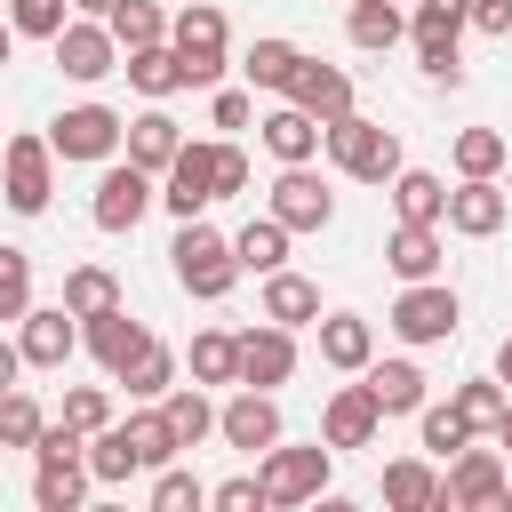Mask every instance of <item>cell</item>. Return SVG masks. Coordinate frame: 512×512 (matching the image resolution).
I'll return each instance as SVG.
<instances>
[{"instance_id": "obj_1", "label": "cell", "mask_w": 512, "mask_h": 512, "mask_svg": "<svg viewBox=\"0 0 512 512\" xmlns=\"http://www.w3.org/2000/svg\"><path fill=\"white\" fill-rule=\"evenodd\" d=\"M168 264H176V288H184V296H200V304L232 296V280H240V256H232V240H224V232H208L200 216H184V232H176Z\"/></svg>"}, {"instance_id": "obj_2", "label": "cell", "mask_w": 512, "mask_h": 512, "mask_svg": "<svg viewBox=\"0 0 512 512\" xmlns=\"http://www.w3.org/2000/svg\"><path fill=\"white\" fill-rule=\"evenodd\" d=\"M320 144H328V160H336L344 176H360V184H392V176H400V136H392L384 120L344 112V120L320 128Z\"/></svg>"}, {"instance_id": "obj_3", "label": "cell", "mask_w": 512, "mask_h": 512, "mask_svg": "<svg viewBox=\"0 0 512 512\" xmlns=\"http://www.w3.org/2000/svg\"><path fill=\"white\" fill-rule=\"evenodd\" d=\"M168 48L184 56V88H216L224 80V8L216 0H192L168 24Z\"/></svg>"}, {"instance_id": "obj_4", "label": "cell", "mask_w": 512, "mask_h": 512, "mask_svg": "<svg viewBox=\"0 0 512 512\" xmlns=\"http://www.w3.org/2000/svg\"><path fill=\"white\" fill-rule=\"evenodd\" d=\"M56 152H48V136H8V152H0V200L16 208V216H40L48 208V192H56Z\"/></svg>"}, {"instance_id": "obj_5", "label": "cell", "mask_w": 512, "mask_h": 512, "mask_svg": "<svg viewBox=\"0 0 512 512\" xmlns=\"http://www.w3.org/2000/svg\"><path fill=\"white\" fill-rule=\"evenodd\" d=\"M456 288H440V280H408L400 288V304H392V336L400 344H448L456 336Z\"/></svg>"}, {"instance_id": "obj_6", "label": "cell", "mask_w": 512, "mask_h": 512, "mask_svg": "<svg viewBox=\"0 0 512 512\" xmlns=\"http://www.w3.org/2000/svg\"><path fill=\"white\" fill-rule=\"evenodd\" d=\"M328 456H336V448H280V440H272V448H264V472H256V480H264V504H272V512H280V504H312V496L328 488Z\"/></svg>"}, {"instance_id": "obj_7", "label": "cell", "mask_w": 512, "mask_h": 512, "mask_svg": "<svg viewBox=\"0 0 512 512\" xmlns=\"http://www.w3.org/2000/svg\"><path fill=\"white\" fill-rule=\"evenodd\" d=\"M120 112L112 104H72V112H56V128H48V152L56 160H112L120 152Z\"/></svg>"}, {"instance_id": "obj_8", "label": "cell", "mask_w": 512, "mask_h": 512, "mask_svg": "<svg viewBox=\"0 0 512 512\" xmlns=\"http://www.w3.org/2000/svg\"><path fill=\"white\" fill-rule=\"evenodd\" d=\"M152 200H160V192H152V168H136V160H120V168H104V184H96V200H88V216H96V232H136Z\"/></svg>"}, {"instance_id": "obj_9", "label": "cell", "mask_w": 512, "mask_h": 512, "mask_svg": "<svg viewBox=\"0 0 512 512\" xmlns=\"http://www.w3.org/2000/svg\"><path fill=\"white\" fill-rule=\"evenodd\" d=\"M504 488H512V480H504V464H496L488 448H472V440H464V448H456V464H448V480H440V504H448V512H488V504H504Z\"/></svg>"}, {"instance_id": "obj_10", "label": "cell", "mask_w": 512, "mask_h": 512, "mask_svg": "<svg viewBox=\"0 0 512 512\" xmlns=\"http://www.w3.org/2000/svg\"><path fill=\"white\" fill-rule=\"evenodd\" d=\"M168 184H160V200H168V216L184 224V216H200L208 200H216V144H176V160L160 168Z\"/></svg>"}, {"instance_id": "obj_11", "label": "cell", "mask_w": 512, "mask_h": 512, "mask_svg": "<svg viewBox=\"0 0 512 512\" xmlns=\"http://www.w3.org/2000/svg\"><path fill=\"white\" fill-rule=\"evenodd\" d=\"M216 432H224V448H240V456H264V448L280 440V408H272V392L240 384V392L216 408Z\"/></svg>"}, {"instance_id": "obj_12", "label": "cell", "mask_w": 512, "mask_h": 512, "mask_svg": "<svg viewBox=\"0 0 512 512\" xmlns=\"http://www.w3.org/2000/svg\"><path fill=\"white\" fill-rule=\"evenodd\" d=\"M232 344H240V376H232V384H256V392H272V384H288V376H296V336H288L280 320H264V328L232 336Z\"/></svg>"}, {"instance_id": "obj_13", "label": "cell", "mask_w": 512, "mask_h": 512, "mask_svg": "<svg viewBox=\"0 0 512 512\" xmlns=\"http://www.w3.org/2000/svg\"><path fill=\"white\" fill-rule=\"evenodd\" d=\"M48 48H56V72H64V80H104V72H120V40H112L104 24H64Z\"/></svg>"}, {"instance_id": "obj_14", "label": "cell", "mask_w": 512, "mask_h": 512, "mask_svg": "<svg viewBox=\"0 0 512 512\" xmlns=\"http://www.w3.org/2000/svg\"><path fill=\"white\" fill-rule=\"evenodd\" d=\"M504 208H512V200H504V184H496V176H464V184L448 192V208H440V216H448V232L488 240V232H504Z\"/></svg>"}, {"instance_id": "obj_15", "label": "cell", "mask_w": 512, "mask_h": 512, "mask_svg": "<svg viewBox=\"0 0 512 512\" xmlns=\"http://www.w3.org/2000/svg\"><path fill=\"white\" fill-rule=\"evenodd\" d=\"M376 424H384V408H376L368 384H344V392H328V408H320V440H328V448H368Z\"/></svg>"}, {"instance_id": "obj_16", "label": "cell", "mask_w": 512, "mask_h": 512, "mask_svg": "<svg viewBox=\"0 0 512 512\" xmlns=\"http://www.w3.org/2000/svg\"><path fill=\"white\" fill-rule=\"evenodd\" d=\"M280 96H288V104H304V112H312L320 128L352 112V80H344L336 64H312V56H304V64L288 72V88H280Z\"/></svg>"}, {"instance_id": "obj_17", "label": "cell", "mask_w": 512, "mask_h": 512, "mask_svg": "<svg viewBox=\"0 0 512 512\" xmlns=\"http://www.w3.org/2000/svg\"><path fill=\"white\" fill-rule=\"evenodd\" d=\"M272 216L288 224V232H320L328 216H336V200L320 192V176L296 160V168H280V184H272Z\"/></svg>"}, {"instance_id": "obj_18", "label": "cell", "mask_w": 512, "mask_h": 512, "mask_svg": "<svg viewBox=\"0 0 512 512\" xmlns=\"http://www.w3.org/2000/svg\"><path fill=\"white\" fill-rule=\"evenodd\" d=\"M72 344H80V328H72V312H64V304H32V312H24V336H16L24 368H64V360H72Z\"/></svg>"}, {"instance_id": "obj_19", "label": "cell", "mask_w": 512, "mask_h": 512, "mask_svg": "<svg viewBox=\"0 0 512 512\" xmlns=\"http://www.w3.org/2000/svg\"><path fill=\"white\" fill-rule=\"evenodd\" d=\"M144 344H152V328H144V320H128L120 304H104V312H88V352L104 360V376H120V368H128V360H136Z\"/></svg>"}, {"instance_id": "obj_20", "label": "cell", "mask_w": 512, "mask_h": 512, "mask_svg": "<svg viewBox=\"0 0 512 512\" xmlns=\"http://www.w3.org/2000/svg\"><path fill=\"white\" fill-rule=\"evenodd\" d=\"M320 360L344 368V376H360V368L376 360V328H368L360 312H328V320H320Z\"/></svg>"}, {"instance_id": "obj_21", "label": "cell", "mask_w": 512, "mask_h": 512, "mask_svg": "<svg viewBox=\"0 0 512 512\" xmlns=\"http://www.w3.org/2000/svg\"><path fill=\"white\" fill-rule=\"evenodd\" d=\"M360 384L376 392L384 416H416V408H424V368H416V360H368Z\"/></svg>"}, {"instance_id": "obj_22", "label": "cell", "mask_w": 512, "mask_h": 512, "mask_svg": "<svg viewBox=\"0 0 512 512\" xmlns=\"http://www.w3.org/2000/svg\"><path fill=\"white\" fill-rule=\"evenodd\" d=\"M120 144H128V160H136V168H152V176H160V168L176 160V144H184V128H176V120H168V112L152 104V112H136V120L120 128Z\"/></svg>"}, {"instance_id": "obj_23", "label": "cell", "mask_w": 512, "mask_h": 512, "mask_svg": "<svg viewBox=\"0 0 512 512\" xmlns=\"http://www.w3.org/2000/svg\"><path fill=\"white\" fill-rule=\"evenodd\" d=\"M264 152H272L280 168L312 160V152H320V120H312L304 104H280V112H264Z\"/></svg>"}, {"instance_id": "obj_24", "label": "cell", "mask_w": 512, "mask_h": 512, "mask_svg": "<svg viewBox=\"0 0 512 512\" xmlns=\"http://www.w3.org/2000/svg\"><path fill=\"white\" fill-rule=\"evenodd\" d=\"M160 424H168L176 448H200V440L216 432V408H208L200 384H168V392H160Z\"/></svg>"}, {"instance_id": "obj_25", "label": "cell", "mask_w": 512, "mask_h": 512, "mask_svg": "<svg viewBox=\"0 0 512 512\" xmlns=\"http://www.w3.org/2000/svg\"><path fill=\"white\" fill-rule=\"evenodd\" d=\"M264 320H280V328H304V320H320V288L304 280V272H264Z\"/></svg>"}, {"instance_id": "obj_26", "label": "cell", "mask_w": 512, "mask_h": 512, "mask_svg": "<svg viewBox=\"0 0 512 512\" xmlns=\"http://www.w3.org/2000/svg\"><path fill=\"white\" fill-rule=\"evenodd\" d=\"M120 72H128V88H144L152 104L184 88V56H176L168 40H152V48H128V64H120Z\"/></svg>"}, {"instance_id": "obj_27", "label": "cell", "mask_w": 512, "mask_h": 512, "mask_svg": "<svg viewBox=\"0 0 512 512\" xmlns=\"http://www.w3.org/2000/svg\"><path fill=\"white\" fill-rule=\"evenodd\" d=\"M80 496H88V456H48L32 472V504L40 512H72Z\"/></svg>"}, {"instance_id": "obj_28", "label": "cell", "mask_w": 512, "mask_h": 512, "mask_svg": "<svg viewBox=\"0 0 512 512\" xmlns=\"http://www.w3.org/2000/svg\"><path fill=\"white\" fill-rule=\"evenodd\" d=\"M384 264H392L400 280H432V272H440V232H432V224H400V232L384 240Z\"/></svg>"}, {"instance_id": "obj_29", "label": "cell", "mask_w": 512, "mask_h": 512, "mask_svg": "<svg viewBox=\"0 0 512 512\" xmlns=\"http://www.w3.org/2000/svg\"><path fill=\"white\" fill-rule=\"evenodd\" d=\"M392 208H400V224H440L448 184H440V176H424V168H400V176H392Z\"/></svg>"}, {"instance_id": "obj_30", "label": "cell", "mask_w": 512, "mask_h": 512, "mask_svg": "<svg viewBox=\"0 0 512 512\" xmlns=\"http://www.w3.org/2000/svg\"><path fill=\"white\" fill-rule=\"evenodd\" d=\"M232 256H240V272H280V264H288V224H280V216H256V224H240Z\"/></svg>"}, {"instance_id": "obj_31", "label": "cell", "mask_w": 512, "mask_h": 512, "mask_svg": "<svg viewBox=\"0 0 512 512\" xmlns=\"http://www.w3.org/2000/svg\"><path fill=\"white\" fill-rule=\"evenodd\" d=\"M384 504H392V512H424V504H440V480H432V464H424V456H400V464H384Z\"/></svg>"}, {"instance_id": "obj_32", "label": "cell", "mask_w": 512, "mask_h": 512, "mask_svg": "<svg viewBox=\"0 0 512 512\" xmlns=\"http://www.w3.org/2000/svg\"><path fill=\"white\" fill-rule=\"evenodd\" d=\"M104 32H112V40H120V56H128V48H152V40H168V16H160L152 0H112Z\"/></svg>"}, {"instance_id": "obj_33", "label": "cell", "mask_w": 512, "mask_h": 512, "mask_svg": "<svg viewBox=\"0 0 512 512\" xmlns=\"http://www.w3.org/2000/svg\"><path fill=\"white\" fill-rule=\"evenodd\" d=\"M104 304H120V280H112L104 264H72V272H64V312L88 320V312H104Z\"/></svg>"}, {"instance_id": "obj_34", "label": "cell", "mask_w": 512, "mask_h": 512, "mask_svg": "<svg viewBox=\"0 0 512 512\" xmlns=\"http://www.w3.org/2000/svg\"><path fill=\"white\" fill-rule=\"evenodd\" d=\"M448 408H456L472 432H496V424H504V408H512V392H504L496 376H472V384H456V400H448Z\"/></svg>"}, {"instance_id": "obj_35", "label": "cell", "mask_w": 512, "mask_h": 512, "mask_svg": "<svg viewBox=\"0 0 512 512\" xmlns=\"http://www.w3.org/2000/svg\"><path fill=\"white\" fill-rule=\"evenodd\" d=\"M296 64H304V48H296V40H256V48H248V64H240V72H248V88H272V96H280V88H288V72H296Z\"/></svg>"}, {"instance_id": "obj_36", "label": "cell", "mask_w": 512, "mask_h": 512, "mask_svg": "<svg viewBox=\"0 0 512 512\" xmlns=\"http://www.w3.org/2000/svg\"><path fill=\"white\" fill-rule=\"evenodd\" d=\"M240 376V344L224 328H200L192 336V384H232Z\"/></svg>"}, {"instance_id": "obj_37", "label": "cell", "mask_w": 512, "mask_h": 512, "mask_svg": "<svg viewBox=\"0 0 512 512\" xmlns=\"http://www.w3.org/2000/svg\"><path fill=\"white\" fill-rule=\"evenodd\" d=\"M120 384H128V392H136V400H160V392H168V384H176V352H168V344H160V336H152V344H144V352H136V360H128V368H120Z\"/></svg>"}, {"instance_id": "obj_38", "label": "cell", "mask_w": 512, "mask_h": 512, "mask_svg": "<svg viewBox=\"0 0 512 512\" xmlns=\"http://www.w3.org/2000/svg\"><path fill=\"white\" fill-rule=\"evenodd\" d=\"M344 32H352V48H392L400 40V0H352Z\"/></svg>"}, {"instance_id": "obj_39", "label": "cell", "mask_w": 512, "mask_h": 512, "mask_svg": "<svg viewBox=\"0 0 512 512\" xmlns=\"http://www.w3.org/2000/svg\"><path fill=\"white\" fill-rule=\"evenodd\" d=\"M40 424H48V416H40V400H32L24 384H8V392H0V448H32V440H40Z\"/></svg>"}, {"instance_id": "obj_40", "label": "cell", "mask_w": 512, "mask_h": 512, "mask_svg": "<svg viewBox=\"0 0 512 512\" xmlns=\"http://www.w3.org/2000/svg\"><path fill=\"white\" fill-rule=\"evenodd\" d=\"M120 432H128V448H136V464H144V472H160V464H176V456H184V448L168 440V424H160V408H152V416H128Z\"/></svg>"}, {"instance_id": "obj_41", "label": "cell", "mask_w": 512, "mask_h": 512, "mask_svg": "<svg viewBox=\"0 0 512 512\" xmlns=\"http://www.w3.org/2000/svg\"><path fill=\"white\" fill-rule=\"evenodd\" d=\"M504 152H512V144H504L496 128H464V136H456V176H496Z\"/></svg>"}, {"instance_id": "obj_42", "label": "cell", "mask_w": 512, "mask_h": 512, "mask_svg": "<svg viewBox=\"0 0 512 512\" xmlns=\"http://www.w3.org/2000/svg\"><path fill=\"white\" fill-rule=\"evenodd\" d=\"M24 312H32V256L0 248V320H24Z\"/></svg>"}, {"instance_id": "obj_43", "label": "cell", "mask_w": 512, "mask_h": 512, "mask_svg": "<svg viewBox=\"0 0 512 512\" xmlns=\"http://www.w3.org/2000/svg\"><path fill=\"white\" fill-rule=\"evenodd\" d=\"M64 8H72V0H8V24H16L24 40H56V32L72 24Z\"/></svg>"}, {"instance_id": "obj_44", "label": "cell", "mask_w": 512, "mask_h": 512, "mask_svg": "<svg viewBox=\"0 0 512 512\" xmlns=\"http://www.w3.org/2000/svg\"><path fill=\"white\" fill-rule=\"evenodd\" d=\"M64 424H72V432H104V424H112L104 384H72V392H64Z\"/></svg>"}, {"instance_id": "obj_45", "label": "cell", "mask_w": 512, "mask_h": 512, "mask_svg": "<svg viewBox=\"0 0 512 512\" xmlns=\"http://www.w3.org/2000/svg\"><path fill=\"white\" fill-rule=\"evenodd\" d=\"M208 504V488L192 480V472H168L160 464V480H152V512H200Z\"/></svg>"}, {"instance_id": "obj_46", "label": "cell", "mask_w": 512, "mask_h": 512, "mask_svg": "<svg viewBox=\"0 0 512 512\" xmlns=\"http://www.w3.org/2000/svg\"><path fill=\"white\" fill-rule=\"evenodd\" d=\"M464 440H472V424H464L456 408H424V448H432V456H456Z\"/></svg>"}, {"instance_id": "obj_47", "label": "cell", "mask_w": 512, "mask_h": 512, "mask_svg": "<svg viewBox=\"0 0 512 512\" xmlns=\"http://www.w3.org/2000/svg\"><path fill=\"white\" fill-rule=\"evenodd\" d=\"M208 504L216 512H272L264 504V480H224V488H208Z\"/></svg>"}, {"instance_id": "obj_48", "label": "cell", "mask_w": 512, "mask_h": 512, "mask_svg": "<svg viewBox=\"0 0 512 512\" xmlns=\"http://www.w3.org/2000/svg\"><path fill=\"white\" fill-rule=\"evenodd\" d=\"M232 192H248V152L216 144V200H232Z\"/></svg>"}, {"instance_id": "obj_49", "label": "cell", "mask_w": 512, "mask_h": 512, "mask_svg": "<svg viewBox=\"0 0 512 512\" xmlns=\"http://www.w3.org/2000/svg\"><path fill=\"white\" fill-rule=\"evenodd\" d=\"M80 440H88V432H72V424L56 416V424H40V440H32V456H40V464H48V456H80Z\"/></svg>"}, {"instance_id": "obj_50", "label": "cell", "mask_w": 512, "mask_h": 512, "mask_svg": "<svg viewBox=\"0 0 512 512\" xmlns=\"http://www.w3.org/2000/svg\"><path fill=\"white\" fill-rule=\"evenodd\" d=\"M464 24H480L488 40H512V0H472V8H464Z\"/></svg>"}, {"instance_id": "obj_51", "label": "cell", "mask_w": 512, "mask_h": 512, "mask_svg": "<svg viewBox=\"0 0 512 512\" xmlns=\"http://www.w3.org/2000/svg\"><path fill=\"white\" fill-rule=\"evenodd\" d=\"M248 88H216V128H248Z\"/></svg>"}, {"instance_id": "obj_52", "label": "cell", "mask_w": 512, "mask_h": 512, "mask_svg": "<svg viewBox=\"0 0 512 512\" xmlns=\"http://www.w3.org/2000/svg\"><path fill=\"white\" fill-rule=\"evenodd\" d=\"M16 376H24V352H16V344H0V392H8Z\"/></svg>"}, {"instance_id": "obj_53", "label": "cell", "mask_w": 512, "mask_h": 512, "mask_svg": "<svg viewBox=\"0 0 512 512\" xmlns=\"http://www.w3.org/2000/svg\"><path fill=\"white\" fill-rule=\"evenodd\" d=\"M496 384H512V336H504V352H496Z\"/></svg>"}, {"instance_id": "obj_54", "label": "cell", "mask_w": 512, "mask_h": 512, "mask_svg": "<svg viewBox=\"0 0 512 512\" xmlns=\"http://www.w3.org/2000/svg\"><path fill=\"white\" fill-rule=\"evenodd\" d=\"M72 8H88V16H112V0H72Z\"/></svg>"}, {"instance_id": "obj_55", "label": "cell", "mask_w": 512, "mask_h": 512, "mask_svg": "<svg viewBox=\"0 0 512 512\" xmlns=\"http://www.w3.org/2000/svg\"><path fill=\"white\" fill-rule=\"evenodd\" d=\"M8 48H16V24H0V64H8Z\"/></svg>"}, {"instance_id": "obj_56", "label": "cell", "mask_w": 512, "mask_h": 512, "mask_svg": "<svg viewBox=\"0 0 512 512\" xmlns=\"http://www.w3.org/2000/svg\"><path fill=\"white\" fill-rule=\"evenodd\" d=\"M496 440H504V448H512V408H504V424H496Z\"/></svg>"}, {"instance_id": "obj_57", "label": "cell", "mask_w": 512, "mask_h": 512, "mask_svg": "<svg viewBox=\"0 0 512 512\" xmlns=\"http://www.w3.org/2000/svg\"><path fill=\"white\" fill-rule=\"evenodd\" d=\"M504 168H512V152H504ZM504 200H512V184H504Z\"/></svg>"}, {"instance_id": "obj_58", "label": "cell", "mask_w": 512, "mask_h": 512, "mask_svg": "<svg viewBox=\"0 0 512 512\" xmlns=\"http://www.w3.org/2000/svg\"><path fill=\"white\" fill-rule=\"evenodd\" d=\"M504 504H512V488H504Z\"/></svg>"}]
</instances>
